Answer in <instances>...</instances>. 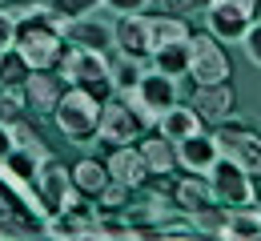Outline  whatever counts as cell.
<instances>
[{"instance_id":"obj_21","label":"cell","mask_w":261,"mask_h":241,"mask_svg":"<svg viewBox=\"0 0 261 241\" xmlns=\"http://www.w3.org/2000/svg\"><path fill=\"white\" fill-rule=\"evenodd\" d=\"M189 24L181 20V16H173V12H165V16H149V52L153 48H161V44H173V40H189Z\"/></svg>"},{"instance_id":"obj_26","label":"cell","mask_w":261,"mask_h":241,"mask_svg":"<svg viewBox=\"0 0 261 241\" xmlns=\"http://www.w3.org/2000/svg\"><path fill=\"white\" fill-rule=\"evenodd\" d=\"M109 69H113V89H117V93H121V89H133V85L145 76L141 57H125V52H121V61H109Z\"/></svg>"},{"instance_id":"obj_8","label":"cell","mask_w":261,"mask_h":241,"mask_svg":"<svg viewBox=\"0 0 261 241\" xmlns=\"http://www.w3.org/2000/svg\"><path fill=\"white\" fill-rule=\"evenodd\" d=\"M217 145H221V153L233 157L241 169L249 173V177H261V133L257 129H249V125H241V121H221L217 125Z\"/></svg>"},{"instance_id":"obj_13","label":"cell","mask_w":261,"mask_h":241,"mask_svg":"<svg viewBox=\"0 0 261 241\" xmlns=\"http://www.w3.org/2000/svg\"><path fill=\"white\" fill-rule=\"evenodd\" d=\"M205 24H209V33L217 36L221 44H241V36L253 24V16H245V12L229 8V4H209L205 8Z\"/></svg>"},{"instance_id":"obj_28","label":"cell","mask_w":261,"mask_h":241,"mask_svg":"<svg viewBox=\"0 0 261 241\" xmlns=\"http://www.w3.org/2000/svg\"><path fill=\"white\" fill-rule=\"evenodd\" d=\"M57 16H68V20H76V16H93L100 8V0H44Z\"/></svg>"},{"instance_id":"obj_4","label":"cell","mask_w":261,"mask_h":241,"mask_svg":"<svg viewBox=\"0 0 261 241\" xmlns=\"http://www.w3.org/2000/svg\"><path fill=\"white\" fill-rule=\"evenodd\" d=\"M121 97L153 125L157 113H165L169 104H177V76H165L157 69H145V76L133 85V89H121Z\"/></svg>"},{"instance_id":"obj_11","label":"cell","mask_w":261,"mask_h":241,"mask_svg":"<svg viewBox=\"0 0 261 241\" xmlns=\"http://www.w3.org/2000/svg\"><path fill=\"white\" fill-rule=\"evenodd\" d=\"M233 85L229 81H213V85H197L193 93V109L201 121H213V125H221L233 117Z\"/></svg>"},{"instance_id":"obj_15","label":"cell","mask_w":261,"mask_h":241,"mask_svg":"<svg viewBox=\"0 0 261 241\" xmlns=\"http://www.w3.org/2000/svg\"><path fill=\"white\" fill-rule=\"evenodd\" d=\"M173 201H177V209H181V213H197V209L221 205L205 173H189V177H181V181L173 185Z\"/></svg>"},{"instance_id":"obj_30","label":"cell","mask_w":261,"mask_h":241,"mask_svg":"<svg viewBox=\"0 0 261 241\" xmlns=\"http://www.w3.org/2000/svg\"><path fill=\"white\" fill-rule=\"evenodd\" d=\"M105 8H113L117 16H133V12H145L149 8V0H100Z\"/></svg>"},{"instance_id":"obj_16","label":"cell","mask_w":261,"mask_h":241,"mask_svg":"<svg viewBox=\"0 0 261 241\" xmlns=\"http://www.w3.org/2000/svg\"><path fill=\"white\" fill-rule=\"evenodd\" d=\"M113 40H117V48H121L125 57L149 61V16H141V12L121 16V20L113 24Z\"/></svg>"},{"instance_id":"obj_10","label":"cell","mask_w":261,"mask_h":241,"mask_svg":"<svg viewBox=\"0 0 261 241\" xmlns=\"http://www.w3.org/2000/svg\"><path fill=\"white\" fill-rule=\"evenodd\" d=\"M217 157H221V145L205 129L185 141H177V169H185V173H209L217 165Z\"/></svg>"},{"instance_id":"obj_31","label":"cell","mask_w":261,"mask_h":241,"mask_svg":"<svg viewBox=\"0 0 261 241\" xmlns=\"http://www.w3.org/2000/svg\"><path fill=\"white\" fill-rule=\"evenodd\" d=\"M12 149H16L12 125H8V121H0V161H8V157H12Z\"/></svg>"},{"instance_id":"obj_22","label":"cell","mask_w":261,"mask_h":241,"mask_svg":"<svg viewBox=\"0 0 261 241\" xmlns=\"http://www.w3.org/2000/svg\"><path fill=\"white\" fill-rule=\"evenodd\" d=\"M225 237H261V209L253 205L225 209Z\"/></svg>"},{"instance_id":"obj_12","label":"cell","mask_w":261,"mask_h":241,"mask_svg":"<svg viewBox=\"0 0 261 241\" xmlns=\"http://www.w3.org/2000/svg\"><path fill=\"white\" fill-rule=\"evenodd\" d=\"M105 169H109L113 181H121V185H129V189H141V185L153 177L137 145H117V149H113V157L105 161Z\"/></svg>"},{"instance_id":"obj_25","label":"cell","mask_w":261,"mask_h":241,"mask_svg":"<svg viewBox=\"0 0 261 241\" xmlns=\"http://www.w3.org/2000/svg\"><path fill=\"white\" fill-rule=\"evenodd\" d=\"M29 109L24 85H0V121H20Z\"/></svg>"},{"instance_id":"obj_6","label":"cell","mask_w":261,"mask_h":241,"mask_svg":"<svg viewBox=\"0 0 261 241\" xmlns=\"http://www.w3.org/2000/svg\"><path fill=\"white\" fill-rule=\"evenodd\" d=\"M209 177V185H213V193H217V201L225 209H233V205H257V189H253V177L241 169L233 157H217V165L205 173Z\"/></svg>"},{"instance_id":"obj_32","label":"cell","mask_w":261,"mask_h":241,"mask_svg":"<svg viewBox=\"0 0 261 241\" xmlns=\"http://www.w3.org/2000/svg\"><path fill=\"white\" fill-rule=\"evenodd\" d=\"M189 8H209V0H165V12H173V16H181Z\"/></svg>"},{"instance_id":"obj_27","label":"cell","mask_w":261,"mask_h":241,"mask_svg":"<svg viewBox=\"0 0 261 241\" xmlns=\"http://www.w3.org/2000/svg\"><path fill=\"white\" fill-rule=\"evenodd\" d=\"M189 225L201 229V233H217V237H225V209H221V205L197 209V213H189Z\"/></svg>"},{"instance_id":"obj_23","label":"cell","mask_w":261,"mask_h":241,"mask_svg":"<svg viewBox=\"0 0 261 241\" xmlns=\"http://www.w3.org/2000/svg\"><path fill=\"white\" fill-rule=\"evenodd\" d=\"M109 181H113V177H109V169H105L100 161H76V165H72V185L81 189V197H97Z\"/></svg>"},{"instance_id":"obj_29","label":"cell","mask_w":261,"mask_h":241,"mask_svg":"<svg viewBox=\"0 0 261 241\" xmlns=\"http://www.w3.org/2000/svg\"><path fill=\"white\" fill-rule=\"evenodd\" d=\"M241 48H245V57L261 69V20H257V16H253V24H249L245 36H241Z\"/></svg>"},{"instance_id":"obj_24","label":"cell","mask_w":261,"mask_h":241,"mask_svg":"<svg viewBox=\"0 0 261 241\" xmlns=\"http://www.w3.org/2000/svg\"><path fill=\"white\" fill-rule=\"evenodd\" d=\"M29 76H33V69H29V61L20 57L16 44L0 52V85H24Z\"/></svg>"},{"instance_id":"obj_7","label":"cell","mask_w":261,"mask_h":241,"mask_svg":"<svg viewBox=\"0 0 261 241\" xmlns=\"http://www.w3.org/2000/svg\"><path fill=\"white\" fill-rule=\"evenodd\" d=\"M229 52L225 44L217 40L213 33H197L189 36V76L197 85H213V81H229Z\"/></svg>"},{"instance_id":"obj_14","label":"cell","mask_w":261,"mask_h":241,"mask_svg":"<svg viewBox=\"0 0 261 241\" xmlns=\"http://www.w3.org/2000/svg\"><path fill=\"white\" fill-rule=\"evenodd\" d=\"M153 125H157V133H161V137H169L173 145L205 129V121L197 117L193 104H169L165 113H157V121H153Z\"/></svg>"},{"instance_id":"obj_5","label":"cell","mask_w":261,"mask_h":241,"mask_svg":"<svg viewBox=\"0 0 261 241\" xmlns=\"http://www.w3.org/2000/svg\"><path fill=\"white\" fill-rule=\"evenodd\" d=\"M145 129H149V121H145L121 93L100 101V133H97L100 141H109V145H133Z\"/></svg>"},{"instance_id":"obj_19","label":"cell","mask_w":261,"mask_h":241,"mask_svg":"<svg viewBox=\"0 0 261 241\" xmlns=\"http://www.w3.org/2000/svg\"><path fill=\"white\" fill-rule=\"evenodd\" d=\"M24 93H29V104H33L36 113H53L57 101H61V93H65V81L53 76V69H40L24 81Z\"/></svg>"},{"instance_id":"obj_1","label":"cell","mask_w":261,"mask_h":241,"mask_svg":"<svg viewBox=\"0 0 261 241\" xmlns=\"http://www.w3.org/2000/svg\"><path fill=\"white\" fill-rule=\"evenodd\" d=\"M61 81L68 85H76V89H85V93H93L97 101L105 97H113L117 89H113V69H109V57L97 52V48H72L68 44V52L61 57Z\"/></svg>"},{"instance_id":"obj_33","label":"cell","mask_w":261,"mask_h":241,"mask_svg":"<svg viewBox=\"0 0 261 241\" xmlns=\"http://www.w3.org/2000/svg\"><path fill=\"white\" fill-rule=\"evenodd\" d=\"M12 44H16V24L0 12V52H4V48H12Z\"/></svg>"},{"instance_id":"obj_34","label":"cell","mask_w":261,"mask_h":241,"mask_svg":"<svg viewBox=\"0 0 261 241\" xmlns=\"http://www.w3.org/2000/svg\"><path fill=\"white\" fill-rule=\"evenodd\" d=\"M209 4H229V8H237L245 16H257V0H209Z\"/></svg>"},{"instance_id":"obj_35","label":"cell","mask_w":261,"mask_h":241,"mask_svg":"<svg viewBox=\"0 0 261 241\" xmlns=\"http://www.w3.org/2000/svg\"><path fill=\"white\" fill-rule=\"evenodd\" d=\"M257 8H261V0H257Z\"/></svg>"},{"instance_id":"obj_2","label":"cell","mask_w":261,"mask_h":241,"mask_svg":"<svg viewBox=\"0 0 261 241\" xmlns=\"http://www.w3.org/2000/svg\"><path fill=\"white\" fill-rule=\"evenodd\" d=\"M53 117H57V129L68 141H76V145H85V141H93L100 133V101L93 93L76 89V85H68L65 93H61Z\"/></svg>"},{"instance_id":"obj_18","label":"cell","mask_w":261,"mask_h":241,"mask_svg":"<svg viewBox=\"0 0 261 241\" xmlns=\"http://www.w3.org/2000/svg\"><path fill=\"white\" fill-rule=\"evenodd\" d=\"M137 149H141V157H145V165L153 177H169V173L177 169V145L161 133H153V137H137Z\"/></svg>"},{"instance_id":"obj_20","label":"cell","mask_w":261,"mask_h":241,"mask_svg":"<svg viewBox=\"0 0 261 241\" xmlns=\"http://www.w3.org/2000/svg\"><path fill=\"white\" fill-rule=\"evenodd\" d=\"M153 69L165 72V76H185L189 72V40H173V44H161L149 52Z\"/></svg>"},{"instance_id":"obj_3","label":"cell","mask_w":261,"mask_h":241,"mask_svg":"<svg viewBox=\"0 0 261 241\" xmlns=\"http://www.w3.org/2000/svg\"><path fill=\"white\" fill-rule=\"evenodd\" d=\"M16 48H20V57L29 61L33 72L57 69L61 57H65V36L48 24V16H40V20H29V24H16Z\"/></svg>"},{"instance_id":"obj_9","label":"cell","mask_w":261,"mask_h":241,"mask_svg":"<svg viewBox=\"0 0 261 241\" xmlns=\"http://www.w3.org/2000/svg\"><path fill=\"white\" fill-rule=\"evenodd\" d=\"M33 185H36V193H40V201H44L48 213L81 205V189L72 185V169H65V165H61V161H53V157H44V161H40Z\"/></svg>"},{"instance_id":"obj_17","label":"cell","mask_w":261,"mask_h":241,"mask_svg":"<svg viewBox=\"0 0 261 241\" xmlns=\"http://www.w3.org/2000/svg\"><path fill=\"white\" fill-rule=\"evenodd\" d=\"M65 40L72 48H113L117 40H113V24H105V20H93V16H76V20H68L65 29Z\"/></svg>"}]
</instances>
